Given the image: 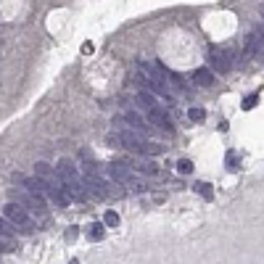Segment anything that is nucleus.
Masks as SVG:
<instances>
[{
    "label": "nucleus",
    "mask_w": 264,
    "mask_h": 264,
    "mask_svg": "<svg viewBox=\"0 0 264 264\" xmlns=\"http://www.w3.org/2000/svg\"><path fill=\"white\" fill-rule=\"evenodd\" d=\"M82 185H85V190L90 193V196H95V198H106L109 196V185H106V180H98V177H85L82 180Z\"/></svg>",
    "instance_id": "7"
},
{
    "label": "nucleus",
    "mask_w": 264,
    "mask_h": 264,
    "mask_svg": "<svg viewBox=\"0 0 264 264\" xmlns=\"http://www.w3.org/2000/svg\"><path fill=\"white\" fill-rule=\"evenodd\" d=\"M109 143H111V145H122V148L135 151V153H148V156H156V153L164 151L162 145H156V143H151V140H143L140 135H135V132H130V130L111 132V135H109Z\"/></svg>",
    "instance_id": "1"
},
{
    "label": "nucleus",
    "mask_w": 264,
    "mask_h": 264,
    "mask_svg": "<svg viewBox=\"0 0 264 264\" xmlns=\"http://www.w3.org/2000/svg\"><path fill=\"white\" fill-rule=\"evenodd\" d=\"M0 238H3V240L14 238V227H11V222L3 220V217H0Z\"/></svg>",
    "instance_id": "14"
},
{
    "label": "nucleus",
    "mask_w": 264,
    "mask_h": 264,
    "mask_svg": "<svg viewBox=\"0 0 264 264\" xmlns=\"http://www.w3.org/2000/svg\"><path fill=\"white\" fill-rule=\"evenodd\" d=\"M3 251H14V246H11L8 240H3V238H0V254H3Z\"/></svg>",
    "instance_id": "22"
},
{
    "label": "nucleus",
    "mask_w": 264,
    "mask_h": 264,
    "mask_svg": "<svg viewBox=\"0 0 264 264\" xmlns=\"http://www.w3.org/2000/svg\"><path fill=\"white\" fill-rule=\"evenodd\" d=\"M209 69L212 72H230L233 69V50L230 48H220V45H214L209 50Z\"/></svg>",
    "instance_id": "3"
},
{
    "label": "nucleus",
    "mask_w": 264,
    "mask_h": 264,
    "mask_svg": "<svg viewBox=\"0 0 264 264\" xmlns=\"http://www.w3.org/2000/svg\"><path fill=\"white\" fill-rule=\"evenodd\" d=\"M145 119L153 124V127H162V130H167V132H172V119H169V114L162 109V106H156V109H151L145 114Z\"/></svg>",
    "instance_id": "6"
},
{
    "label": "nucleus",
    "mask_w": 264,
    "mask_h": 264,
    "mask_svg": "<svg viewBox=\"0 0 264 264\" xmlns=\"http://www.w3.org/2000/svg\"><path fill=\"white\" fill-rule=\"evenodd\" d=\"M256 103H259V95L254 93V95H248L246 100H243V111H248V109H254L256 106Z\"/></svg>",
    "instance_id": "21"
},
{
    "label": "nucleus",
    "mask_w": 264,
    "mask_h": 264,
    "mask_svg": "<svg viewBox=\"0 0 264 264\" xmlns=\"http://www.w3.org/2000/svg\"><path fill=\"white\" fill-rule=\"evenodd\" d=\"M11 196V201L14 203H21L24 209H32L34 214H40V217H45V198L42 196H34V193H16V190H11L8 193Z\"/></svg>",
    "instance_id": "4"
},
{
    "label": "nucleus",
    "mask_w": 264,
    "mask_h": 264,
    "mask_svg": "<svg viewBox=\"0 0 264 264\" xmlns=\"http://www.w3.org/2000/svg\"><path fill=\"white\" fill-rule=\"evenodd\" d=\"M137 106H140V109H143V111L148 114L151 109H156L159 103H156V98H153L151 93H143V90H140V93H137Z\"/></svg>",
    "instance_id": "11"
},
{
    "label": "nucleus",
    "mask_w": 264,
    "mask_h": 264,
    "mask_svg": "<svg viewBox=\"0 0 264 264\" xmlns=\"http://www.w3.org/2000/svg\"><path fill=\"white\" fill-rule=\"evenodd\" d=\"M135 167L140 169V172H148V175H156V172H159V167L151 164V162H140V164H135Z\"/></svg>",
    "instance_id": "19"
},
{
    "label": "nucleus",
    "mask_w": 264,
    "mask_h": 264,
    "mask_svg": "<svg viewBox=\"0 0 264 264\" xmlns=\"http://www.w3.org/2000/svg\"><path fill=\"white\" fill-rule=\"evenodd\" d=\"M124 122H127V124H130V127H135V130H143V132L148 130V124H145L148 119H143V117H140V114H135V111H130V114H127V117H124Z\"/></svg>",
    "instance_id": "12"
},
{
    "label": "nucleus",
    "mask_w": 264,
    "mask_h": 264,
    "mask_svg": "<svg viewBox=\"0 0 264 264\" xmlns=\"http://www.w3.org/2000/svg\"><path fill=\"white\" fill-rule=\"evenodd\" d=\"M109 172H111V177L117 180V182H122V185H135V190H140L143 185L135 180V175L130 172V164L127 162H111L109 164Z\"/></svg>",
    "instance_id": "5"
},
{
    "label": "nucleus",
    "mask_w": 264,
    "mask_h": 264,
    "mask_svg": "<svg viewBox=\"0 0 264 264\" xmlns=\"http://www.w3.org/2000/svg\"><path fill=\"white\" fill-rule=\"evenodd\" d=\"M188 119H190V122H203V119H206V109H198V106L190 109V111H188Z\"/></svg>",
    "instance_id": "16"
},
{
    "label": "nucleus",
    "mask_w": 264,
    "mask_h": 264,
    "mask_svg": "<svg viewBox=\"0 0 264 264\" xmlns=\"http://www.w3.org/2000/svg\"><path fill=\"white\" fill-rule=\"evenodd\" d=\"M177 172H180V175H190V172H193V162H190V159H180V162H177Z\"/></svg>",
    "instance_id": "18"
},
{
    "label": "nucleus",
    "mask_w": 264,
    "mask_h": 264,
    "mask_svg": "<svg viewBox=\"0 0 264 264\" xmlns=\"http://www.w3.org/2000/svg\"><path fill=\"white\" fill-rule=\"evenodd\" d=\"M259 53H264V29H254V34L246 40V59H254Z\"/></svg>",
    "instance_id": "8"
},
{
    "label": "nucleus",
    "mask_w": 264,
    "mask_h": 264,
    "mask_svg": "<svg viewBox=\"0 0 264 264\" xmlns=\"http://www.w3.org/2000/svg\"><path fill=\"white\" fill-rule=\"evenodd\" d=\"M196 190H198V196H203V198H214V188L209 185V182H196Z\"/></svg>",
    "instance_id": "15"
},
{
    "label": "nucleus",
    "mask_w": 264,
    "mask_h": 264,
    "mask_svg": "<svg viewBox=\"0 0 264 264\" xmlns=\"http://www.w3.org/2000/svg\"><path fill=\"white\" fill-rule=\"evenodd\" d=\"M3 214H6V220H8L11 225H19L24 233H32V220H29V214H27V209H24L21 203L8 201V203L3 206Z\"/></svg>",
    "instance_id": "2"
},
{
    "label": "nucleus",
    "mask_w": 264,
    "mask_h": 264,
    "mask_svg": "<svg viewBox=\"0 0 264 264\" xmlns=\"http://www.w3.org/2000/svg\"><path fill=\"white\" fill-rule=\"evenodd\" d=\"M56 175H59L64 182H72V180H77V164L69 162V159H61V162L56 164Z\"/></svg>",
    "instance_id": "9"
},
{
    "label": "nucleus",
    "mask_w": 264,
    "mask_h": 264,
    "mask_svg": "<svg viewBox=\"0 0 264 264\" xmlns=\"http://www.w3.org/2000/svg\"><path fill=\"white\" fill-rule=\"evenodd\" d=\"M225 167L230 169V172H235V169H238V156H235V153H227V159H225Z\"/></svg>",
    "instance_id": "20"
},
{
    "label": "nucleus",
    "mask_w": 264,
    "mask_h": 264,
    "mask_svg": "<svg viewBox=\"0 0 264 264\" xmlns=\"http://www.w3.org/2000/svg\"><path fill=\"white\" fill-rule=\"evenodd\" d=\"M193 85H198V87H212L217 79H214V72L212 69H206V66H201V69H196V72H193Z\"/></svg>",
    "instance_id": "10"
},
{
    "label": "nucleus",
    "mask_w": 264,
    "mask_h": 264,
    "mask_svg": "<svg viewBox=\"0 0 264 264\" xmlns=\"http://www.w3.org/2000/svg\"><path fill=\"white\" fill-rule=\"evenodd\" d=\"M119 222H122V220H119V214H117V212H111V209H109L106 214H103V225H106V227H119Z\"/></svg>",
    "instance_id": "13"
},
{
    "label": "nucleus",
    "mask_w": 264,
    "mask_h": 264,
    "mask_svg": "<svg viewBox=\"0 0 264 264\" xmlns=\"http://www.w3.org/2000/svg\"><path fill=\"white\" fill-rule=\"evenodd\" d=\"M87 238H90V240H103V225H90Z\"/></svg>",
    "instance_id": "17"
}]
</instances>
